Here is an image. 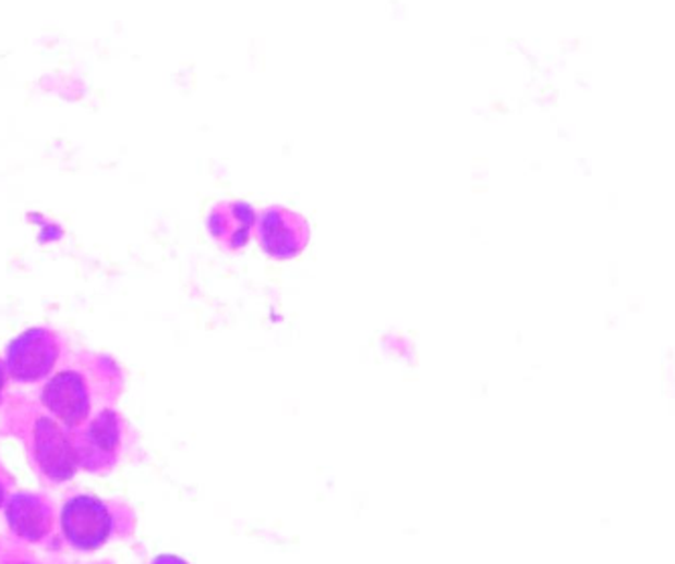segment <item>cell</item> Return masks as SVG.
<instances>
[{"label": "cell", "mask_w": 675, "mask_h": 564, "mask_svg": "<svg viewBox=\"0 0 675 564\" xmlns=\"http://www.w3.org/2000/svg\"><path fill=\"white\" fill-rule=\"evenodd\" d=\"M2 498H4V494H2V488H0V504H2Z\"/></svg>", "instance_id": "cell-11"}, {"label": "cell", "mask_w": 675, "mask_h": 564, "mask_svg": "<svg viewBox=\"0 0 675 564\" xmlns=\"http://www.w3.org/2000/svg\"><path fill=\"white\" fill-rule=\"evenodd\" d=\"M89 445L92 450L100 453H112L118 445V421L114 413L106 410L89 427Z\"/></svg>", "instance_id": "cell-8"}, {"label": "cell", "mask_w": 675, "mask_h": 564, "mask_svg": "<svg viewBox=\"0 0 675 564\" xmlns=\"http://www.w3.org/2000/svg\"><path fill=\"white\" fill-rule=\"evenodd\" d=\"M2 384H4V367L0 365V391H2Z\"/></svg>", "instance_id": "cell-10"}, {"label": "cell", "mask_w": 675, "mask_h": 564, "mask_svg": "<svg viewBox=\"0 0 675 564\" xmlns=\"http://www.w3.org/2000/svg\"><path fill=\"white\" fill-rule=\"evenodd\" d=\"M157 564H185V563H181V561H177V559H160V561H157Z\"/></svg>", "instance_id": "cell-9"}, {"label": "cell", "mask_w": 675, "mask_h": 564, "mask_svg": "<svg viewBox=\"0 0 675 564\" xmlns=\"http://www.w3.org/2000/svg\"><path fill=\"white\" fill-rule=\"evenodd\" d=\"M309 237V223L299 212L287 207H268L260 214V245L274 259H292L301 255Z\"/></svg>", "instance_id": "cell-1"}, {"label": "cell", "mask_w": 675, "mask_h": 564, "mask_svg": "<svg viewBox=\"0 0 675 564\" xmlns=\"http://www.w3.org/2000/svg\"><path fill=\"white\" fill-rule=\"evenodd\" d=\"M35 455L45 474L53 480L70 478L77 466V453L72 441L51 419H39L35 425Z\"/></svg>", "instance_id": "cell-3"}, {"label": "cell", "mask_w": 675, "mask_h": 564, "mask_svg": "<svg viewBox=\"0 0 675 564\" xmlns=\"http://www.w3.org/2000/svg\"><path fill=\"white\" fill-rule=\"evenodd\" d=\"M9 520L21 537L41 538L47 532V512L33 498H16L9 506Z\"/></svg>", "instance_id": "cell-7"}, {"label": "cell", "mask_w": 675, "mask_h": 564, "mask_svg": "<svg viewBox=\"0 0 675 564\" xmlns=\"http://www.w3.org/2000/svg\"><path fill=\"white\" fill-rule=\"evenodd\" d=\"M56 336L45 328H31L9 346V370L21 381H35L47 375L58 360Z\"/></svg>", "instance_id": "cell-2"}, {"label": "cell", "mask_w": 675, "mask_h": 564, "mask_svg": "<svg viewBox=\"0 0 675 564\" xmlns=\"http://www.w3.org/2000/svg\"><path fill=\"white\" fill-rule=\"evenodd\" d=\"M45 405L70 427L82 424L89 410L86 384L75 372H61L45 387Z\"/></svg>", "instance_id": "cell-5"}, {"label": "cell", "mask_w": 675, "mask_h": 564, "mask_svg": "<svg viewBox=\"0 0 675 564\" xmlns=\"http://www.w3.org/2000/svg\"><path fill=\"white\" fill-rule=\"evenodd\" d=\"M209 231L228 249L244 247L252 226L256 223V212L245 203H219L209 212Z\"/></svg>", "instance_id": "cell-6"}, {"label": "cell", "mask_w": 675, "mask_h": 564, "mask_svg": "<svg viewBox=\"0 0 675 564\" xmlns=\"http://www.w3.org/2000/svg\"><path fill=\"white\" fill-rule=\"evenodd\" d=\"M63 526L77 547L92 549L108 537L110 516L100 502L92 498H77L65 508Z\"/></svg>", "instance_id": "cell-4"}]
</instances>
